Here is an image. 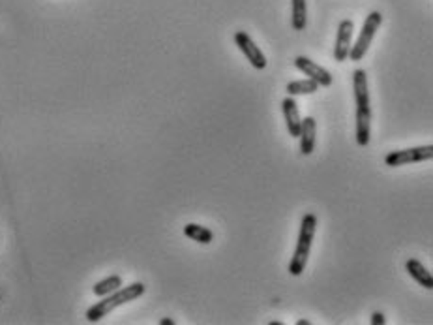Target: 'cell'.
<instances>
[{
  "mask_svg": "<svg viewBox=\"0 0 433 325\" xmlns=\"http://www.w3.org/2000/svg\"><path fill=\"white\" fill-rule=\"evenodd\" d=\"M371 324L373 325H385V314H381V312H373L371 314V319H370Z\"/></svg>",
  "mask_w": 433,
  "mask_h": 325,
  "instance_id": "obj_16",
  "label": "cell"
},
{
  "mask_svg": "<svg viewBox=\"0 0 433 325\" xmlns=\"http://www.w3.org/2000/svg\"><path fill=\"white\" fill-rule=\"evenodd\" d=\"M383 25V15L379 14V12H371L368 17H366L364 25H362V30H360V34H358L357 42L353 43L349 49V56L353 63H358V61H362L364 55L368 53V49H370L371 42H373V38L377 34L379 27Z\"/></svg>",
  "mask_w": 433,
  "mask_h": 325,
  "instance_id": "obj_4",
  "label": "cell"
},
{
  "mask_svg": "<svg viewBox=\"0 0 433 325\" xmlns=\"http://www.w3.org/2000/svg\"><path fill=\"white\" fill-rule=\"evenodd\" d=\"M291 2H293L291 23H293V28L300 32L306 28V23H308V2L306 0H291Z\"/></svg>",
  "mask_w": 433,
  "mask_h": 325,
  "instance_id": "obj_14",
  "label": "cell"
},
{
  "mask_svg": "<svg viewBox=\"0 0 433 325\" xmlns=\"http://www.w3.org/2000/svg\"><path fill=\"white\" fill-rule=\"evenodd\" d=\"M120 286H122V277H120V275H111V277L103 278V280L94 284L92 293L98 295V297H105V295H109V293H113L115 290H118Z\"/></svg>",
  "mask_w": 433,
  "mask_h": 325,
  "instance_id": "obj_13",
  "label": "cell"
},
{
  "mask_svg": "<svg viewBox=\"0 0 433 325\" xmlns=\"http://www.w3.org/2000/svg\"><path fill=\"white\" fill-rule=\"evenodd\" d=\"M315 138H317V120L313 117L302 118L300 132H298V139H300V152L304 156H309L313 149H315Z\"/></svg>",
  "mask_w": 433,
  "mask_h": 325,
  "instance_id": "obj_10",
  "label": "cell"
},
{
  "mask_svg": "<svg viewBox=\"0 0 433 325\" xmlns=\"http://www.w3.org/2000/svg\"><path fill=\"white\" fill-rule=\"evenodd\" d=\"M184 235L188 239H192L201 244H210L214 241V233L201 224H186L184 226Z\"/></svg>",
  "mask_w": 433,
  "mask_h": 325,
  "instance_id": "obj_12",
  "label": "cell"
},
{
  "mask_svg": "<svg viewBox=\"0 0 433 325\" xmlns=\"http://www.w3.org/2000/svg\"><path fill=\"white\" fill-rule=\"evenodd\" d=\"M433 158V145L411 147L403 151L388 152L385 156V164L388 167H401L407 164H417V162H426Z\"/></svg>",
  "mask_w": 433,
  "mask_h": 325,
  "instance_id": "obj_5",
  "label": "cell"
},
{
  "mask_svg": "<svg viewBox=\"0 0 433 325\" xmlns=\"http://www.w3.org/2000/svg\"><path fill=\"white\" fill-rule=\"evenodd\" d=\"M353 30H355V25H353L351 19H344V21L340 23L336 34V43H334V59H336V63H344L345 59L349 56Z\"/></svg>",
  "mask_w": 433,
  "mask_h": 325,
  "instance_id": "obj_8",
  "label": "cell"
},
{
  "mask_svg": "<svg viewBox=\"0 0 433 325\" xmlns=\"http://www.w3.org/2000/svg\"><path fill=\"white\" fill-rule=\"evenodd\" d=\"M234 43H236V48L241 49L242 55L246 56L247 63L252 64L255 70H265L267 68V56L263 53L261 49L257 48V43L252 40V36L247 34V32H236L234 34Z\"/></svg>",
  "mask_w": 433,
  "mask_h": 325,
  "instance_id": "obj_6",
  "label": "cell"
},
{
  "mask_svg": "<svg viewBox=\"0 0 433 325\" xmlns=\"http://www.w3.org/2000/svg\"><path fill=\"white\" fill-rule=\"evenodd\" d=\"M159 325H175V322H173L171 318H164L159 322Z\"/></svg>",
  "mask_w": 433,
  "mask_h": 325,
  "instance_id": "obj_17",
  "label": "cell"
},
{
  "mask_svg": "<svg viewBox=\"0 0 433 325\" xmlns=\"http://www.w3.org/2000/svg\"><path fill=\"white\" fill-rule=\"evenodd\" d=\"M146 288H144V284L141 282H133L130 286H126V288H118L115 290L113 293L109 295H105V297L100 301V303L92 304L89 311H87V319H89L90 324H96L100 319H103L107 314L118 308V306H122L126 303H131V301H135L143 295Z\"/></svg>",
  "mask_w": 433,
  "mask_h": 325,
  "instance_id": "obj_2",
  "label": "cell"
},
{
  "mask_svg": "<svg viewBox=\"0 0 433 325\" xmlns=\"http://www.w3.org/2000/svg\"><path fill=\"white\" fill-rule=\"evenodd\" d=\"M406 269L409 273V277L419 282L422 288H426L428 291L433 290V275L432 271L428 269L424 263H420L419 260H407Z\"/></svg>",
  "mask_w": 433,
  "mask_h": 325,
  "instance_id": "obj_11",
  "label": "cell"
},
{
  "mask_svg": "<svg viewBox=\"0 0 433 325\" xmlns=\"http://www.w3.org/2000/svg\"><path fill=\"white\" fill-rule=\"evenodd\" d=\"M287 94L289 96H304V94H313L319 90V85L313 79H298V81H291L287 85Z\"/></svg>",
  "mask_w": 433,
  "mask_h": 325,
  "instance_id": "obj_15",
  "label": "cell"
},
{
  "mask_svg": "<svg viewBox=\"0 0 433 325\" xmlns=\"http://www.w3.org/2000/svg\"><path fill=\"white\" fill-rule=\"evenodd\" d=\"M296 325H309V322L308 319H298V322H296Z\"/></svg>",
  "mask_w": 433,
  "mask_h": 325,
  "instance_id": "obj_18",
  "label": "cell"
},
{
  "mask_svg": "<svg viewBox=\"0 0 433 325\" xmlns=\"http://www.w3.org/2000/svg\"><path fill=\"white\" fill-rule=\"evenodd\" d=\"M295 68L300 70L308 79H313L319 87H330L332 85V74H330L329 70L313 63L308 56H296Z\"/></svg>",
  "mask_w": 433,
  "mask_h": 325,
  "instance_id": "obj_7",
  "label": "cell"
},
{
  "mask_svg": "<svg viewBox=\"0 0 433 325\" xmlns=\"http://www.w3.org/2000/svg\"><path fill=\"white\" fill-rule=\"evenodd\" d=\"M353 92H355V139L360 147H366L371 138V104L368 89V74L358 68L353 72Z\"/></svg>",
  "mask_w": 433,
  "mask_h": 325,
  "instance_id": "obj_1",
  "label": "cell"
},
{
  "mask_svg": "<svg viewBox=\"0 0 433 325\" xmlns=\"http://www.w3.org/2000/svg\"><path fill=\"white\" fill-rule=\"evenodd\" d=\"M282 111L283 118H285V125H287V132L291 138H298V132H300V125H302V118H300V113H298V104H296L295 96H287L282 102Z\"/></svg>",
  "mask_w": 433,
  "mask_h": 325,
  "instance_id": "obj_9",
  "label": "cell"
},
{
  "mask_svg": "<svg viewBox=\"0 0 433 325\" xmlns=\"http://www.w3.org/2000/svg\"><path fill=\"white\" fill-rule=\"evenodd\" d=\"M317 231V216L313 213H306L300 222V235L296 242L295 254L289 262V275L291 277H300L308 265V258L311 254V244L315 239Z\"/></svg>",
  "mask_w": 433,
  "mask_h": 325,
  "instance_id": "obj_3",
  "label": "cell"
}]
</instances>
